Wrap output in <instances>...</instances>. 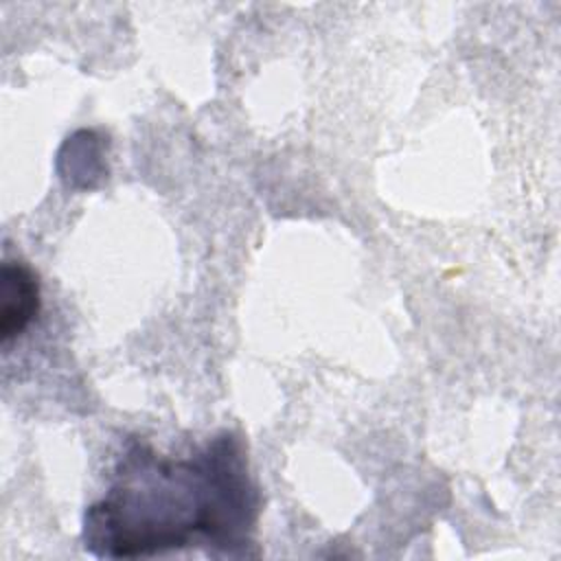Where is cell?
Masks as SVG:
<instances>
[{"label": "cell", "instance_id": "obj_2", "mask_svg": "<svg viewBox=\"0 0 561 561\" xmlns=\"http://www.w3.org/2000/svg\"><path fill=\"white\" fill-rule=\"evenodd\" d=\"M39 311V285L35 274L18 263L4 261L0 270V337L7 344L20 335Z\"/></svg>", "mask_w": 561, "mask_h": 561}, {"label": "cell", "instance_id": "obj_1", "mask_svg": "<svg viewBox=\"0 0 561 561\" xmlns=\"http://www.w3.org/2000/svg\"><path fill=\"white\" fill-rule=\"evenodd\" d=\"M261 495L243 440L221 432L186 458L129 440L107 493L83 515V546L99 559H136L206 546L243 557Z\"/></svg>", "mask_w": 561, "mask_h": 561}]
</instances>
